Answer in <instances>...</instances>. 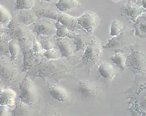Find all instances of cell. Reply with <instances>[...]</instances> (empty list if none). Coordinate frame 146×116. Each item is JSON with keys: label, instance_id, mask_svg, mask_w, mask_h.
Masks as SVG:
<instances>
[{"label": "cell", "instance_id": "11", "mask_svg": "<svg viewBox=\"0 0 146 116\" xmlns=\"http://www.w3.org/2000/svg\"><path fill=\"white\" fill-rule=\"evenodd\" d=\"M68 37H58L56 40V45L59 49L61 56L67 59L72 57L75 53L76 46L74 40Z\"/></svg>", "mask_w": 146, "mask_h": 116}, {"label": "cell", "instance_id": "12", "mask_svg": "<svg viewBox=\"0 0 146 116\" xmlns=\"http://www.w3.org/2000/svg\"><path fill=\"white\" fill-rule=\"evenodd\" d=\"M40 112L38 106L34 104H28L21 101L16 103L12 111L13 115L16 116H33L38 115Z\"/></svg>", "mask_w": 146, "mask_h": 116}, {"label": "cell", "instance_id": "13", "mask_svg": "<svg viewBox=\"0 0 146 116\" xmlns=\"http://www.w3.org/2000/svg\"><path fill=\"white\" fill-rule=\"evenodd\" d=\"M29 42L22 46L23 56L24 68L25 71L33 67L35 64L41 62L42 56L36 57L33 54L32 50V45Z\"/></svg>", "mask_w": 146, "mask_h": 116}, {"label": "cell", "instance_id": "18", "mask_svg": "<svg viewBox=\"0 0 146 116\" xmlns=\"http://www.w3.org/2000/svg\"><path fill=\"white\" fill-rule=\"evenodd\" d=\"M78 18L66 14H61L57 20L62 24L66 26L68 30L72 32L79 29L87 32L79 24Z\"/></svg>", "mask_w": 146, "mask_h": 116}, {"label": "cell", "instance_id": "31", "mask_svg": "<svg viewBox=\"0 0 146 116\" xmlns=\"http://www.w3.org/2000/svg\"><path fill=\"white\" fill-rule=\"evenodd\" d=\"M7 36L3 35L0 37V51L3 54L9 53V45L10 41Z\"/></svg>", "mask_w": 146, "mask_h": 116}, {"label": "cell", "instance_id": "4", "mask_svg": "<svg viewBox=\"0 0 146 116\" xmlns=\"http://www.w3.org/2000/svg\"><path fill=\"white\" fill-rule=\"evenodd\" d=\"M75 91L79 97L86 101L95 100L101 96L99 87L90 80L78 81Z\"/></svg>", "mask_w": 146, "mask_h": 116}, {"label": "cell", "instance_id": "28", "mask_svg": "<svg viewBox=\"0 0 146 116\" xmlns=\"http://www.w3.org/2000/svg\"><path fill=\"white\" fill-rule=\"evenodd\" d=\"M43 49L40 42L33 35L32 50L34 55L36 57H42Z\"/></svg>", "mask_w": 146, "mask_h": 116}, {"label": "cell", "instance_id": "6", "mask_svg": "<svg viewBox=\"0 0 146 116\" xmlns=\"http://www.w3.org/2000/svg\"><path fill=\"white\" fill-rule=\"evenodd\" d=\"M9 31L13 39L17 40L21 45L29 43L33 37V34L30 28L17 19L10 22L8 26Z\"/></svg>", "mask_w": 146, "mask_h": 116}, {"label": "cell", "instance_id": "3", "mask_svg": "<svg viewBox=\"0 0 146 116\" xmlns=\"http://www.w3.org/2000/svg\"><path fill=\"white\" fill-rule=\"evenodd\" d=\"M102 48L100 41L93 36L82 56L81 60V65L85 67L88 73L90 68L99 59Z\"/></svg>", "mask_w": 146, "mask_h": 116}, {"label": "cell", "instance_id": "9", "mask_svg": "<svg viewBox=\"0 0 146 116\" xmlns=\"http://www.w3.org/2000/svg\"><path fill=\"white\" fill-rule=\"evenodd\" d=\"M33 32H36L37 37L41 35H53L56 33L55 24L49 19L40 18L33 23Z\"/></svg>", "mask_w": 146, "mask_h": 116}, {"label": "cell", "instance_id": "24", "mask_svg": "<svg viewBox=\"0 0 146 116\" xmlns=\"http://www.w3.org/2000/svg\"><path fill=\"white\" fill-rule=\"evenodd\" d=\"M40 36V43L43 48L46 50L53 49L56 46V38L53 35H41Z\"/></svg>", "mask_w": 146, "mask_h": 116}, {"label": "cell", "instance_id": "2", "mask_svg": "<svg viewBox=\"0 0 146 116\" xmlns=\"http://www.w3.org/2000/svg\"><path fill=\"white\" fill-rule=\"evenodd\" d=\"M135 31V29H130L125 24L120 34L109 39L106 44L102 45V48L115 53L123 52L129 48L131 44L135 41L134 35Z\"/></svg>", "mask_w": 146, "mask_h": 116}, {"label": "cell", "instance_id": "5", "mask_svg": "<svg viewBox=\"0 0 146 116\" xmlns=\"http://www.w3.org/2000/svg\"><path fill=\"white\" fill-rule=\"evenodd\" d=\"M4 56L0 58V73L3 81L9 85L14 84L20 75V70L17 66L9 61Z\"/></svg>", "mask_w": 146, "mask_h": 116}, {"label": "cell", "instance_id": "16", "mask_svg": "<svg viewBox=\"0 0 146 116\" xmlns=\"http://www.w3.org/2000/svg\"><path fill=\"white\" fill-rule=\"evenodd\" d=\"M79 33L72 32L74 43L76 46L75 53L82 50L84 52L92 36L87 32L80 29H78Z\"/></svg>", "mask_w": 146, "mask_h": 116}, {"label": "cell", "instance_id": "19", "mask_svg": "<svg viewBox=\"0 0 146 116\" xmlns=\"http://www.w3.org/2000/svg\"><path fill=\"white\" fill-rule=\"evenodd\" d=\"M133 26L135 29L136 36L146 39V12L143 13L137 18Z\"/></svg>", "mask_w": 146, "mask_h": 116}, {"label": "cell", "instance_id": "25", "mask_svg": "<svg viewBox=\"0 0 146 116\" xmlns=\"http://www.w3.org/2000/svg\"><path fill=\"white\" fill-rule=\"evenodd\" d=\"M55 25L56 29V34L58 37H68L71 39L73 38V32L69 31L66 26L58 21L55 23Z\"/></svg>", "mask_w": 146, "mask_h": 116}, {"label": "cell", "instance_id": "38", "mask_svg": "<svg viewBox=\"0 0 146 116\" xmlns=\"http://www.w3.org/2000/svg\"><path fill=\"white\" fill-rule=\"evenodd\" d=\"M132 1L134 3H135L136 2V0H133Z\"/></svg>", "mask_w": 146, "mask_h": 116}, {"label": "cell", "instance_id": "26", "mask_svg": "<svg viewBox=\"0 0 146 116\" xmlns=\"http://www.w3.org/2000/svg\"><path fill=\"white\" fill-rule=\"evenodd\" d=\"M9 50L11 55V60H15L17 57L20 51L18 42L14 39L10 40L9 43Z\"/></svg>", "mask_w": 146, "mask_h": 116}, {"label": "cell", "instance_id": "35", "mask_svg": "<svg viewBox=\"0 0 146 116\" xmlns=\"http://www.w3.org/2000/svg\"><path fill=\"white\" fill-rule=\"evenodd\" d=\"M7 31H9L8 28H4L3 26V24L0 23V37L3 35L4 33L5 32Z\"/></svg>", "mask_w": 146, "mask_h": 116}, {"label": "cell", "instance_id": "23", "mask_svg": "<svg viewBox=\"0 0 146 116\" xmlns=\"http://www.w3.org/2000/svg\"><path fill=\"white\" fill-rule=\"evenodd\" d=\"M15 93L10 89H6L0 94L1 105H7L12 106L15 102V99L16 97Z\"/></svg>", "mask_w": 146, "mask_h": 116}, {"label": "cell", "instance_id": "34", "mask_svg": "<svg viewBox=\"0 0 146 116\" xmlns=\"http://www.w3.org/2000/svg\"><path fill=\"white\" fill-rule=\"evenodd\" d=\"M8 109L7 106L5 105L1 106L0 108V115L4 116L7 115Z\"/></svg>", "mask_w": 146, "mask_h": 116}, {"label": "cell", "instance_id": "10", "mask_svg": "<svg viewBox=\"0 0 146 116\" xmlns=\"http://www.w3.org/2000/svg\"><path fill=\"white\" fill-rule=\"evenodd\" d=\"M78 23L82 27L92 36L94 29L98 24L99 18L96 13L88 11L78 18Z\"/></svg>", "mask_w": 146, "mask_h": 116}, {"label": "cell", "instance_id": "14", "mask_svg": "<svg viewBox=\"0 0 146 116\" xmlns=\"http://www.w3.org/2000/svg\"><path fill=\"white\" fill-rule=\"evenodd\" d=\"M49 93L54 99L61 102H72L73 96L68 91L59 85L51 86L49 88Z\"/></svg>", "mask_w": 146, "mask_h": 116}, {"label": "cell", "instance_id": "36", "mask_svg": "<svg viewBox=\"0 0 146 116\" xmlns=\"http://www.w3.org/2000/svg\"><path fill=\"white\" fill-rule=\"evenodd\" d=\"M143 7L146 9V0H141Z\"/></svg>", "mask_w": 146, "mask_h": 116}, {"label": "cell", "instance_id": "15", "mask_svg": "<svg viewBox=\"0 0 146 116\" xmlns=\"http://www.w3.org/2000/svg\"><path fill=\"white\" fill-rule=\"evenodd\" d=\"M97 71L99 79L106 84L110 83L116 74L114 68L108 62L101 63Z\"/></svg>", "mask_w": 146, "mask_h": 116}, {"label": "cell", "instance_id": "33", "mask_svg": "<svg viewBox=\"0 0 146 116\" xmlns=\"http://www.w3.org/2000/svg\"><path fill=\"white\" fill-rule=\"evenodd\" d=\"M125 55L121 54L119 52H115L114 56L111 57V60L113 62L116 64H120L124 60Z\"/></svg>", "mask_w": 146, "mask_h": 116}, {"label": "cell", "instance_id": "30", "mask_svg": "<svg viewBox=\"0 0 146 116\" xmlns=\"http://www.w3.org/2000/svg\"><path fill=\"white\" fill-rule=\"evenodd\" d=\"M122 28L121 22H119L114 18L111 25L110 35L112 36H118L120 34Z\"/></svg>", "mask_w": 146, "mask_h": 116}, {"label": "cell", "instance_id": "8", "mask_svg": "<svg viewBox=\"0 0 146 116\" xmlns=\"http://www.w3.org/2000/svg\"><path fill=\"white\" fill-rule=\"evenodd\" d=\"M142 6L141 0H137L135 3L128 0L127 3L125 5L123 4L120 8L121 15L135 23L139 15L146 12V9Z\"/></svg>", "mask_w": 146, "mask_h": 116}, {"label": "cell", "instance_id": "27", "mask_svg": "<svg viewBox=\"0 0 146 116\" xmlns=\"http://www.w3.org/2000/svg\"><path fill=\"white\" fill-rule=\"evenodd\" d=\"M35 1V0H15V7L18 10L30 9L34 5Z\"/></svg>", "mask_w": 146, "mask_h": 116}, {"label": "cell", "instance_id": "39", "mask_svg": "<svg viewBox=\"0 0 146 116\" xmlns=\"http://www.w3.org/2000/svg\"><path fill=\"white\" fill-rule=\"evenodd\" d=\"M112 0L114 1H119L120 0Z\"/></svg>", "mask_w": 146, "mask_h": 116}, {"label": "cell", "instance_id": "7", "mask_svg": "<svg viewBox=\"0 0 146 116\" xmlns=\"http://www.w3.org/2000/svg\"><path fill=\"white\" fill-rule=\"evenodd\" d=\"M20 94L21 101L28 104H33L36 96V87L34 83L26 76L19 83Z\"/></svg>", "mask_w": 146, "mask_h": 116}, {"label": "cell", "instance_id": "17", "mask_svg": "<svg viewBox=\"0 0 146 116\" xmlns=\"http://www.w3.org/2000/svg\"><path fill=\"white\" fill-rule=\"evenodd\" d=\"M136 111L140 114L146 115V83L142 84L137 93L135 101Z\"/></svg>", "mask_w": 146, "mask_h": 116}, {"label": "cell", "instance_id": "1", "mask_svg": "<svg viewBox=\"0 0 146 116\" xmlns=\"http://www.w3.org/2000/svg\"><path fill=\"white\" fill-rule=\"evenodd\" d=\"M67 63L66 59L60 58L41 62L36 76L52 78L58 81L65 77Z\"/></svg>", "mask_w": 146, "mask_h": 116}, {"label": "cell", "instance_id": "29", "mask_svg": "<svg viewBox=\"0 0 146 116\" xmlns=\"http://www.w3.org/2000/svg\"><path fill=\"white\" fill-rule=\"evenodd\" d=\"M0 22L2 24H7L11 21L12 17L8 10L3 6H0Z\"/></svg>", "mask_w": 146, "mask_h": 116}, {"label": "cell", "instance_id": "20", "mask_svg": "<svg viewBox=\"0 0 146 116\" xmlns=\"http://www.w3.org/2000/svg\"><path fill=\"white\" fill-rule=\"evenodd\" d=\"M37 17L35 12L30 9L20 10L17 19L22 23L28 26L37 21Z\"/></svg>", "mask_w": 146, "mask_h": 116}, {"label": "cell", "instance_id": "21", "mask_svg": "<svg viewBox=\"0 0 146 116\" xmlns=\"http://www.w3.org/2000/svg\"><path fill=\"white\" fill-rule=\"evenodd\" d=\"M37 17L54 20L58 19L61 14L58 13L56 10L51 7L48 6L38 8L36 11Z\"/></svg>", "mask_w": 146, "mask_h": 116}, {"label": "cell", "instance_id": "22", "mask_svg": "<svg viewBox=\"0 0 146 116\" xmlns=\"http://www.w3.org/2000/svg\"><path fill=\"white\" fill-rule=\"evenodd\" d=\"M80 5L78 0H59L55 4L57 8L62 12L79 7Z\"/></svg>", "mask_w": 146, "mask_h": 116}, {"label": "cell", "instance_id": "32", "mask_svg": "<svg viewBox=\"0 0 146 116\" xmlns=\"http://www.w3.org/2000/svg\"><path fill=\"white\" fill-rule=\"evenodd\" d=\"M43 55L47 59H58L61 56L59 51L55 50L53 48L46 50L44 52Z\"/></svg>", "mask_w": 146, "mask_h": 116}, {"label": "cell", "instance_id": "37", "mask_svg": "<svg viewBox=\"0 0 146 116\" xmlns=\"http://www.w3.org/2000/svg\"><path fill=\"white\" fill-rule=\"evenodd\" d=\"M42 0V1H46L47 2H50L54 0Z\"/></svg>", "mask_w": 146, "mask_h": 116}]
</instances>
